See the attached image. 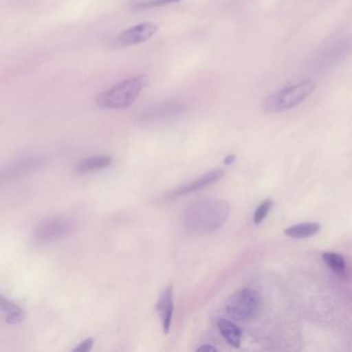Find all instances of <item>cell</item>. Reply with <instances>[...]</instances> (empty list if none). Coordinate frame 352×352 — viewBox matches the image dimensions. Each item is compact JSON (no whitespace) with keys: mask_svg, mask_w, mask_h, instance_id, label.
Here are the masks:
<instances>
[{"mask_svg":"<svg viewBox=\"0 0 352 352\" xmlns=\"http://www.w3.org/2000/svg\"><path fill=\"white\" fill-rule=\"evenodd\" d=\"M113 158L111 156H94V157L86 158L76 164L75 173L79 175L89 174L92 172L104 170L112 164Z\"/></svg>","mask_w":352,"mask_h":352,"instance_id":"cell-11","label":"cell"},{"mask_svg":"<svg viewBox=\"0 0 352 352\" xmlns=\"http://www.w3.org/2000/svg\"><path fill=\"white\" fill-rule=\"evenodd\" d=\"M197 351H208V352H214L217 351L215 347L213 346L209 345V344H205V345L201 346V347L197 348Z\"/></svg>","mask_w":352,"mask_h":352,"instance_id":"cell-19","label":"cell"},{"mask_svg":"<svg viewBox=\"0 0 352 352\" xmlns=\"http://www.w3.org/2000/svg\"><path fill=\"white\" fill-rule=\"evenodd\" d=\"M230 215V205L224 199H205L195 201L185 210L183 223L192 236H206L219 230Z\"/></svg>","mask_w":352,"mask_h":352,"instance_id":"cell-1","label":"cell"},{"mask_svg":"<svg viewBox=\"0 0 352 352\" xmlns=\"http://www.w3.org/2000/svg\"><path fill=\"white\" fill-rule=\"evenodd\" d=\"M234 160H236V155L230 154V155H228V157L226 158V160H224V164H226V166H230L232 162H234Z\"/></svg>","mask_w":352,"mask_h":352,"instance_id":"cell-20","label":"cell"},{"mask_svg":"<svg viewBox=\"0 0 352 352\" xmlns=\"http://www.w3.org/2000/svg\"><path fill=\"white\" fill-rule=\"evenodd\" d=\"M321 228V224L317 222H304L289 226L284 230V234L292 239H307L316 236L320 232Z\"/></svg>","mask_w":352,"mask_h":352,"instance_id":"cell-14","label":"cell"},{"mask_svg":"<svg viewBox=\"0 0 352 352\" xmlns=\"http://www.w3.org/2000/svg\"><path fill=\"white\" fill-rule=\"evenodd\" d=\"M220 333L230 346L239 348L242 343V331L240 327L230 319L221 318L218 321Z\"/></svg>","mask_w":352,"mask_h":352,"instance_id":"cell-12","label":"cell"},{"mask_svg":"<svg viewBox=\"0 0 352 352\" xmlns=\"http://www.w3.org/2000/svg\"><path fill=\"white\" fill-rule=\"evenodd\" d=\"M158 314H160V321H162V329L164 333H168L172 324L173 313H174V300H173V286L168 285L166 289L160 294V300L157 306Z\"/></svg>","mask_w":352,"mask_h":352,"instance_id":"cell-10","label":"cell"},{"mask_svg":"<svg viewBox=\"0 0 352 352\" xmlns=\"http://www.w3.org/2000/svg\"><path fill=\"white\" fill-rule=\"evenodd\" d=\"M158 24L145 22L120 32L115 41L119 47H131L150 40L157 32Z\"/></svg>","mask_w":352,"mask_h":352,"instance_id":"cell-7","label":"cell"},{"mask_svg":"<svg viewBox=\"0 0 352 352\" xmlns=\"http://www.w3.org/2000/svg\"><path fill=\"white\" fill-rule=\"evenodd\" d=\"M0 309L5 316L6 322L11 325L19 324L25 319L26 313L21 307L16 305L15 302L7 300L1 296L0 298Z\"/></svg>","mask_w":352,"mask_h":352,"instance_id":"cell-13","label":"cell"},{"mask_svg":"<svg viewBox=\"0 0 352 352\" xmlns=\"http://www.w3.org/2000/svg\"><path fill=\"white\" fill-rule=\"evenodd\" d=\"M147 75L129 78L100 94L96 102L102 109H125L133 104L147 85Z\"/></svg>","mask_w":352,"mask_h":352,"instance_id":"cell-2","label":"cell"},{"mask_svg":"<svg viewBox=\"0 0 352 352\" xmlns=\"http://www.w3.org/2000/svg\"><path fill=\"white\" fill-rule=\"evenodd\" d=\"M179 1L181 0H140V1H135L131 5V8L135 10H148L152 8L164 7V6L179 3Z\"/></svg>","mask_w":352,"mask_h":352,"instance_id":"cell-16","label":"cell"},{"mask_svg":"<svg viewBox=\"0 0 352 352\" xmlns=\"http://www.w3.org/2000/svg\"><path fill=\"white\" fill-rule=\"evenodd\" d=\"M261 298L256 290L242 288L234 292L226 302V313L234 320L246 321L255 318L261 311Z\"/></svg>","mask_w":352,"mask_h":352,"instance_id":"cell-4","label":"cell"},{"mask_svg":"<svg viewBox=\"0 0 352 352\" xmlns=\"http://www.w3.org/2000/svg\"><path fill=\"white\" fill-rule=\"evenodd\" d=\"M76 228L77 224L72 218L57 216L41 222L34 228L32 238L38 244H49L71 236Z\"/></svg>","mask_w":352,"mask_h":352,"instance_id":"cell-5","label":"cell"},{"mask_svg":"<svg viewBox=\"0 0 352 352\" xmlns=\"http://www.w3.org/2000/svg\"><path fill=\"white\" fill-rule=\"evenodd\" d=\"M274 201L272 199H265L263 201L261 205L257 207V209L255 210L254 216H253V222L256 226H259L261 222L265 220V218L267 217L269 212L271 211L272 208H273Z\"/></svg>","mask_w":352,"mask_h":352,"instance_id":"cell-17","label":"cell"},{"mask_svg":"<svg viewBox=\"0 0 352 352\" xmlns=\"http://www.w3.org/2000/svg\"><path fill=\"white\" fill-rule=\"evenodd\" d=\"M94 340L92 338L84 340L82 343H80L77 347L74 349L76 352H88L94 348Z\"/></svg>","mask_w":352,"mask_h":352,"instance_id":"cell-18","label":"cell"},{"mask_svg":"<svg viewBox=\"0 0 352 352\" xmlns=\"http://www.w3.org/2000/svg\"><path fill=\"white\" fill-rule=\"evenodd\" d=\"M352 53V36L338 38L327 45L315 58V65L318 69L333 67L341 63Z\"/></svg>","mask_w":352,"mask_h":352,"instance_id":"cell-6","label":"cell"},{"mask_svg":"<svg viewBox=\"0 0 352 352\" xmlns=\"http://www.w3.org/2000/svg\"><path fill=\"white\" fill-rule=\"evenodd\" d=\"M321 258L333 274L340 277L344 276L346 271V263L342 255L336 252H323Z\"/></svg>","mask_w":352,"mask_h":352,"instance_id":"cell-15","label":"cell"},{"mask_svg":"<svg viewBox=\"0 0 352 352\" xmlns=\"http://www.w3.org/2000/svg\"><path fill=\"white\" fill-rule=\"evenodd\" d=\"M315 86V82L308 79L283 88L267 98L263 104V110L269 114H275L296 108L312 94Z\"/></svg>","mask_w":352,"mask_h":352,"instance_id":"cell-3","label":"cell"},{"mask_svg":"<svg viewBox=\"0 0 352 352\" xmlns=\"http://www.w3.org/2000/svg\"><path fill=\"white\" fill-rule=\"evenodd\" d=\"M223 176V168H215V170H210L209 173L204 175V176L199 177V178L195 179V180L186 183V184L178 187V188L175 189V190L170 191V192L166 195V197H168V199H178V197H185V195H190V193L195 192V191L201 190V189L206 188V187L215 184L216 182L221 180Z\"/></svg>","mask_w":352,"mask_h":352,"instance_id":"cell-9","label":"cell"},{"mask_svg":"<svg viewBox=\"0 0 352 352\" xmlns=\"http://www.w3.org/2000/svg\"><path fill=\"white\" fill-rule=\"evenodd\" d=\"M48 164V158L44 156H30V157L20 158L16 162L10 164L1 172V180H13L20 178L24 175L34 172Z\"/></svg>","mask_w":352,"mask_h":352,"instance_id":"cell-8","label":"cell"}]
</instances>
